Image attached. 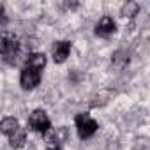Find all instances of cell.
Listing matches in <instances>:
<instances>
[{"label":"cell","mask_w":150,"mask_h":150,"mask_svg":"<svg viewBox=\"0 0 150 150\" xmlns=\"http://www.w3.org/2000/svg\"><path fill=\"white\" fill-rule=\"evenodd\" d=\"M20 51H21V44H20L18 37H16L13 32L4 30V32H2V37H0V53H2L4 64L14 65V64L18 62Z\"/></svg>","instance_id":"7a4b0ae2"},{"label":"cell","mask_w":150,"mask_h":150,"mask_svg":"<svg viewBox=\"0 0 150 150\" xmlns=\"http://www.w3.org/2000/svg\"><path fill=\"white\" fill-rule=\"evenodd\" d=\"M46 55L44 53H30L25 60L21 72H20V87L23 90H34L41 83L42 69L46 67Z\"/></svg>","instance_id":"6da1fadb"},{"label":"cell","mask_w":150,"mask_h":150,"mask_svg":"<svg viewBox=\"0 0 150 150\" xmlns=\"http://www.w3.org/2000/svg\"><path fill=\"white\" fill-rule=\"evenodd\" d=\"M117 32V23L111 16H103L97 23H96V30L94 34L97 37H103V39H108L110 35H113Z\"/></svg>","instance_id":"8992f818"},{"label":"cell","mask_w":150,"mask_h":150,"mask_svg":"<svg viewBox=\"0 0 150 150\" xmlns=\"http://www.w3.org/2000/svg\"><path fill=\"white\" fill-rule=\"evenodd\" d=\"M72 50V42L71 41H55L51 46V57L55 64H64L67 60V57L71 55Z\"/></svg>","instance_id":"5b68a950"},{"label":"cell","mask_w":150,"mask_h":150,"mask_svg":"<svg viewBox=\"0 0 150 150\" xmlns=\"http://www.w3.org/2000/svg\"><path fill=\"white\" fill-rule=\"evenodd\" d=\"M7 139H9L11 148H14V150L23 148V146H25V143H27V131H25V127H21V125H20L13 134H9V136H7Z\"/></svg>","instance_id":"52a82bcc"},{"label":"cell","mask_w":150,"mask_h":150,"mask_svg":"<svg viewBox=\"0 0 150 150\" xmlns=\"http://www.w3.org/2000/svg\"><path fill=\"white\" fill-rule=\"evenodd\" d=\"M74 124H76V132H78V138L80 139L92 138L97 132V129H99L97 120L92 118L88 113H78L76 118H74Z\"/></svg>","instance_id":"3957f363"},{"label":"cell","mask_w":150,"mask_h":150,"mask_svg":"<svg viewBox=\"0 0 150 150\" xmlns=\"http://www.w3.org/2000/svg\"><path fill=\"white\" fill-rule=\"evenodd\" d=\"M18 127H20V122L14 117H4L2 122H0V131H2V134H6V136L13 134Z\"/></svg>","instance_id":"ba28073f"},{"label":"cell","mask_w":150,"mask_h":150,"mask_svg":"<svg viewBox=\"0 0 150 150\" xmlns=\"http://www.w3.org/2000/svg\"><path fill=\"white\" fill-rule=\"evenodd\" d=\"M27 125H28L30 131H34L37 134H42V136H46L51 131V120H50L48 113L44 110H39V108L30 113Z\"/></svg>","instance_id":"277c9868"},{"label":"cell","mask_w":150,"mask_h":150,"mask_svg":"<svg viewBox=\"0 0 150 150\" xmlns=\"http://www.w3.org/2000/svg\"><path fill=\"white\" fill-rule=\"evenodd\" d=\"M46 150H60L58 146H50V148H46Z\"/></svg>","instance_id":"9c48e42d"}]
</instances>
